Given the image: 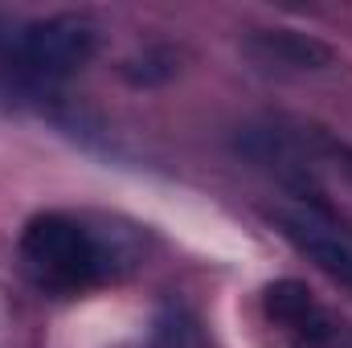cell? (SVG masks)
I'll return each mask as SVG.
<instances>
[{
  "label": "cell",
  "instance_id": "obj_1",
  "mask_svg": "<svg viewBox=\"0 0 352 348\" xmlns=\"http://www.w3.org/2000/svg\"><path fill=\"white\" fill-rule=\"evenodd\" d=\"M21 266L37 291L82 295L111 274V250L87 221L70 213H41L21 234Z\"/></svg>",
  "mask_w": 352,
  "mask_h": 348
},
{
  "label": "cell",
  "instance_id": "obj_2",
  "mask_svg": "<svg viewBox=\"0 0 352 348\" xmlns=\"http://www.w3.org/2000/svg\"><path fill=\"white\" fill-rule=\"evenodd\" d=\"M94 45H98V29L87 17L62 12V17L33 21L25 33H16L12 58L21 62V70L37 78H70L94 58Z\"/></svg>",
  "mask_w": 352,
  "mask_h": 348
},
{
  "label": "cell",
  "instance_id": "obj_3",
  "mask_svg": "<svg viewBox=\"0 0 352 348\" xmlns=\"http://www.w3.org/2000/svg\"><path fill=\"white\" fill-rule=\"evenodd\" d=\"M263 316L291 348H324L332 340L328 312L295 279H278V283L266 287L263 291Z\"/></svg>",
  "mask_w": 352,
  "mask_h": 348
},
{
  "label": "cell",
  "instance_id": "obj_4",
  "mask_svg": "<svg viewBox=\"0 0 352 348\" xmlns=\"http://www.w3.org/2000/svg\"><path fill=\"white\" fill-rule=\"evenodd\" d=\"M278 226L283 234L316 262L320 270H328L336 283H344L352 291V242L336 230L332 213L328 209H316V205H295V209H283L278 213Z\"/></svg>",
  "mask_w": 352,
  "mask_h": 348
},
{
  "label": "cell",
  "instance_id": "obj_5",
  "mask_svg": "<svg viewBox=\"0 0 352 348\" xmlns=\"http://www.w3.org/2000/svg\"><path fill=\"white\" fill-rule=\"evenodd\" d=\"M258 45H263L274 62H283V66H316V62H328L332 58L324 45H316L311 37H295V33H266Z\"/></svg>",
  "mask_w": 352,
  "mask_h": 348
},
{
  "label": "cell",
  "instance_id": "obj_6",
  "mask_svg": "<svg viewBox=\"0 0 352 348\" xmlns=\"http://www.w3.org/2000/svg\"><path fill=\"white\" fill-rule=\"evenodd\" d=\"M152 348H213V340L205 336V328H201L197 316H188V312H168V316L156 324Z\"/></svg>",
  "mask_w": 352,
  "mask_h": 348
}]
</instances>
